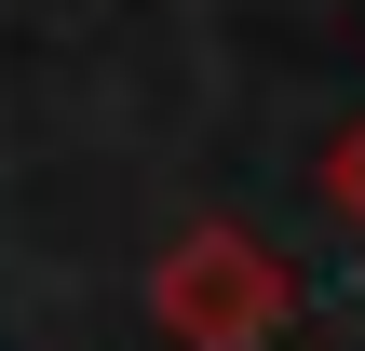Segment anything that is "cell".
Segmentation results:
<instances>
[{
  "instance_id": "cell-2",
  "label": "cell",
  "mask_w": 365,
  "mask_h": 351,
  "mask_svg": "<svg viewBox=\"0 0 365 351\" xmlns=\"http://www.w3.org/2000/svg\"><path fill=\"white\" fill-rule=\"evenodd\" d=\"M325 176H339V216H352V230H365V122H352V135H339V162H325Z\"/></svg>"
},
{
  "instance_id": "cell-1",
  "label": "cell",
  "mask_w": 365,
  "mask_h": 351,
  "mask_svg": "<svg viewBox=\"0 0 365 351\" xmlns=\"http://www.w3.org/2000/svg\"><path fill=\"white\" fill-rule=\"evenodd\" d=\"M149 325H163V351H271L298 325V284H284V257L257 230L203 216V230H176L149 257Z\"/></svg>"
}]
</instances>
